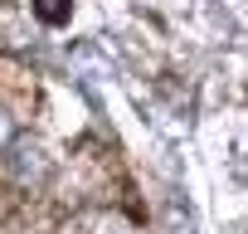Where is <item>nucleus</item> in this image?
<instances>
[{
  "label": "nucleus",
  "instance_id": "f257e3e1",
  "mask_svg": "<svg viewBox=\"0 0 248 234\" xmlns=\"http://www.w3.org/2000/svg\"><path fill=\"white\" fill-rule=\"evenodd\" d=\"M34 15H39L44 25H68L73 0H34Z\"/></svg>",
  "mask_w": 248,
  "mask_h": 234
}]
</instances>
